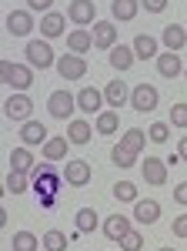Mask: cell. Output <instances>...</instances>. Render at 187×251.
<instances>
[{"label": "cell", "instance_id": "obj_42", "mask_svg": "<svg viewBox=\"0 0 187 251\" xmlns=\"http://www.w3.org/2000/svg\"><path fill=\"white\" fill-rule=\"evenodd\" d=\"M174 201H177V204H187V181H181V184L174 188Z\"/></svg>", "mask_w": 187, "mask_h": 251}, {"label": "cell", "instance_id": "obj_4", "mask_svg": "<svg viewBox=\"0 0 187 251\" xmlns=\"http://www.w3.org/2000/svg\"><path fill=\"white\" fill-rule=\"evenodd\" d=\"M23 54H27V64L37 67V71H47V67L57 64V54H54V47H50V40H30Z\"/></svg>", "mask_w": 187, "mask_h": 251}, {"label": "cell", "instance_id": "obj_29", "mask_svg": "<svg viewBox=\"0 0 187 251\" xmlns=\"http://www.w3.org/2000/svg\"><path fill=\"white\" fill-rule=\"evenodd\" d=\"M67 148H70V141H67V137H50L40 151H44L47 161H60V157H67Z\"/></svg>", "mask_w": 187, "mask_h": 251}, {"label": "cell", "instance_id": "obj_38", "mask_svg": "<svg viewBox=\"0 0 187 251\" xmlns=\"http://www.w3.org/2000/svg\"><path fill=\"white\" fill-rule=\"evenodd\" d=\"M144 248V234L140 231H131L127 238H120V251H140Z\"/></svg>", "mask_w": 187, "mask_h": 251}, {"label": "cell", "instance_id": "obj_2", "mask_svg": "<svg viewBox=\"0 0 187 251\" xmlns=\"http://www.w3.org/2000/svg\"><path fill=\"white\" fill-rule=\"evenodd\" d=\"M0 77H3V84L10 87V91H17V94H23L30 84H34V71L27 67V64H14V60H0Z\"/></svg>", "mask_w": 187, "mask_h": 251}, {"label": "cell", "instance_id": "obj_33", "mask_svg": "<svg viewBox=\"0 0 187 251\" xmlns=\"http://www.w3.org/2000/svg\"><path fill=\"white\" fill-rule=\"evenodd\" d=\"M120 144H124V148H131L134 154H140V151H144V144H147V134H144L140 127H131V131H124Z\"/></svg>", "mask_w": 187, "mask_h": 251}, {"label": "cell", "instance_id": "obj_8", "mask_svg": "<svg viewBox=\"0 0 187 251\" xmlns=\"http://www.w3.org/2000/svg\"><path fill=\"white\" fill-rule=\"evenodd\" d=\"M7 34H10V37H30V34H34V17H30V10H10V14H7Z\"/></svg>", "mask_w": 187, "mask_h": 251}, {"label": "cell", "instance_id": "obj_32", "mask_svg": "<svg viewBox=\"0 0 187 251\" xmlns=\"http://www.w3.org/2000/svg\"><path fill=\"white\" fill-rule=\"evenodd\" d=\"M67 245H70V238L64 231H57V228L44 231V251H67Z\"/></svg>", "mask_w": 187, "mask_h": 251}, {"label": "cell", "instance_id": "obj_5", "mask_svg": "<svg viewBox=\"0 0 187 251\" xmlns=\"http://www.w3.org/2000/svg\"><path fill=\"white\" fill-rule=\"evenodd\" d=\"M30 114H34V100H30L27 94H10L7 100H3V117H7V121H20V124H27Z\"/></svg>", "mask_w": 187, "mask_h": 251}, {"label": "cell", "instance_id": "obj_18", "mask_svg": "<svg viewBox=\"0 0 187 251\" xmlns=\"http://www.w3.org/2000/svg\"><path fill=\"white\" fill-rule=\"evenodd\" d=\"M91 137H94L91 121H84V117H74V121L67 124V141H70V144L84 148V144H91Z\"/></svg>", "mask_w": 187, "mask_h": 251}, {"label": "cell", "instance_id": "obj_19", "mask_svg": "<svg viewBox=\"0 0 187 251\" xmlns=\"http://www.w3.org/2000/svg\"><path fill=\"white\" fill-rule=\"evenodd\" d=\"M161 218V204L154 201V198H140L137 204H134V221L137 225H154Z\"/></svg>", "mask_w": 187, "mask_h": 251}, {"label": "cell", "instance_id": "obj_30", "mask_svg": "<svg viewBox=\"0 0 187 251\" xmlns=\"http://www.w3.org/2000/svg\"><path fill=\"white\" fill-rule=\"evenodd\" d=\"M44 241H40L34 231H17L14 234V241H10V251H37Z\"/></svg>", "mask_w": 187, "mask_h": 251}, {"label": "cell", "instance_id": "obj_13", "mask_svg": "<svg viewBox=\"0 0 187 251\" xmlns=\"http://www.w3.org/2000/svg\"><path fill=\"white\" fill-rule=\"evenodd\" d=\"M91 177H94V171H91V164L87 161H67V171H64V181L70 184V188H84V184H91Z\"/></svg>", "mask_w": 187, "mask_h": 251}, {"label": "cell", "instance_id": "obj_46", "mask_svg": "<svg viewBox=\"0 0 187 251\" xmlns=\"http://www.w3.org/2000/svg\"><path fill=\"white\" fill-rule=\"evenodd\" d=\"M184 77H187V64H184Z\"/></svg>", "mask_w": 187, "mask_h": 251}, {"label": "cell", "instance_id": "obj_43", "mask_svg": "<svg viewBox=\"0 0 187 251\" xmlns=\"http://www.w3.org/2000/svg\"><path fill=\"white\" fill-rule=\"evenodd\" d=\"M181 161H184V157L177 154V151H170V154H167V161H164V164H167V168H177V164H181Z\"/></svg>", "mask_w": 187, "mask_h": 251}, {"label": "cell", "instance_id": "obj_22", "mask_svg": "<svg viewBox=\"0 0 187 251\" xmlns=\"http://www.w3.org/2000/svg\"><path fill=\"white\" fill-rule=\"evenodd\" d=\"M134 47H124V44H117V47H114L111 50V57H107V64H111L114 71H120V74H124V71H131L134 67Z\"/></svg>", "mask_w": 187, "mask_h": 251}, {"label": "cell", "instance_id": "obj_40", "mask_svg": "<svg viewBox=\"0 0 187 251\" xmlns=\"http://www.w3.org/2000/svg\"><path fill=\"white\" fill-rule=\"evenodd\" d=\"M174 238H187V214H181V218H174Z\"/></svg>", "mask_w": 187, "mask_h": 251}, {"label": "cell", "instance_id": "obj_6", "mask_svg": "<svg viewBox=\"0 0 187 251\" xmlns=\"http://www.w3.org/2000/svg\"><path fill=\"white\" fill-rule=\"evenodd\" d=\"M74 107H77V97L70 91H54V94L47 97V111L57 121H67V117L74 114Z\"/></svg>", "mask_w": 187, "mask_h": 251}, {"label": "cell", "instance_id": "obj_28", "mask_svg": "<svg viewBox=\"0 0 187 251\" xmlns=\"http://www.w3.org/2000/svg\"><path fill=\"white\" fill-rule=\"evenodd\" d=\"M137 7H140V0H114V3H111V14H114V20L127 24V20L137 17Z\"/></svg>", "mask_w": 187, "mask_h": 251}, {"label": "cell", "instance_id": "obj_11", "mask_svg": "<svg viewBox=\"0 0 187 251\" xmlns=\"http://www.w3.org/2000/svg\"><path fill=\"white\" fill-rule=\"evenodd\" d=\"M67 17L74 20L77 27H91L97 24V7H94V0H70V7H67Z\"/></svg>", "mask_w": 187, "mask_h": 251}, {"label": "cell", "instance_id": "obj_31", "mask_svg": "<svg viewBox=\"0 0 187 251\" xmlns=\"http://www.w3.org/2000/svg\"><path fill=\"white\" fill-rule=\"evenodd\" d=\"M111 161L120 168V171H131L134 164H137V154H134L131 148H124V144H114V151H111Z\"/></svg>", "mask_w": 187, "mask_h": 251}, {"label": "cell", "instance_id": "obj_14", "mask_svg": "<svg viewBox=\"0 0 187 251\" xmlns=\"http://www.w3.org/2000/svg\"><path fill=\"white\" fill-rule=\"evenodd\" d=\"M67 34V17L60 14V10H50V14H44L40 17V37H64Z\"/></svg>", "mask_w": 187, "mask_h": 251}, {"label": "cell", "instance_id": "obj_48", "mask_svg": "<svg viewBox=\"0 0 187 251\" xmlns=\"http://www.w3.org/2000/svg\"><path fill=\"white\" fill-rule=\"evenodd\" d=\"M117 251H120V248H117Z\"/></svg>", "mask_w": 187, "mask_h": 251}, {"label": "cell", "instance_id": "obj_10", "mask_svg": "<svg viewBox=\"0 0 187 251\" xmlns=\"http://www.w3.org/2000/svg\"><path fill=\"white\" fill-rule=\"evenodd\" d=\"M100 231H104V238H111V241H120V238H127L134 231V225H131V218H124V214H107L104 225H100Z\"/></svg>", "mask_w": 187, "mask_h": 251}, {"label": "cell", "instance_id": "obj_35", "mask_svg": "<svg viewBox=\"0 0 187 251\" xmlns=\"http://www.w3.org/2000/svg\"><path fill=\"white\" fill-rule=\"evenodd\" d=\"M7 191L10 194H23L27 188H30V174H20V171H7Z\"/></svg>", "mask_w": 187, "mask_h": 251}, {"label": "cell", "instance_id": "obj_25", "mask_svg": "<svg viewBox=\"0 0 187 251\" xmlns=\"http://www.w3.org/2000/svg\"><path fill=\"white\" fill-rule=\"evenodd\" d=\"M91 47H94V37L84 30V27H77V30L67 34V50H70V54H80V57H84Z\"/></svg>", "mask_w": 187, "mask_h": 251}, {"label": "cell", "instance_id": "obj_27", "mask_svg": "<svg viewBox=\"0 0 187 251\" xmlns=\"http://www.w3.org/2000/svg\"><path fill=\"white\" fill-rule=\"evenodd\" d=\"M117 127H120V117H117V111H100V114L94 117V131H97V134L111 137Z\"/></svg>", "mask_w": 187, "mask_h": 251}, {"label": "cell", "instance_id": "obj_9", "mask_svg": "<svg viewBox=\"0 0 187 251\" xmlns=\"http://www.w3.org/2000/svg\"><path fill=\"white\" fill-rule=\"evenodd\" d=\"M91 37H94V47L114 50V47H117V24H114V20H97Z\"/></svg>", "mask_w": 187, "mask_h": 251}, {"label": "cell", "instance_id": "obj_45", "mask_svg": "<svg viewBox=\"0 0 187 251\" xmlns=\"http://www.w3.org/2000/svg\"><path fill=\"white\" fill-rule=\"evenodd\" d=\"M177 154H181V157H184V161H187V134L181 137V144H177Z\"/></svg>", "mask_w": 187, "mask_h": 251}, {"label": "cell", "instance_id": "obj_41", "mask_svg": "<svg viewBox=\"0 0 187 251\" xmlns=\"http://www.w3.org/2000/svg\"><path fill=\"white\" fill-rule=\"evenodd\" d=\"M50 7H54V0H27V10H47L50 14Z\"/></svg>", "mask_w": 187, "mask_h": 251}, {"label": "cell", "instance_id": "obj_17", "mask_svg": "<svg viewBox=\"0 0 187 251\" xmlns=\"http://www.w3.org/2000/svg\"><path fill=\"white\" fill-rule=\"evenodd\" d=\"M77 107H80L84 114L97 117V114H100V107H104V91H94V87H84V91L77 94Z\"/></svg>", "mask_w": 187, "mask_h": 251}, {"label": "cell", "instance_id": "obj_20", "mask_svg": "<svg viewBox=\"0 0 187 251\" xmlns=\"http://www.w3.org/2000/svg\"><path fill=\"white\" fill-rule=\"evenodd\" d=\"M104 100L117 111V107H124V104L131 100V87H127L124 80H111V84L104 87Z\"/></svg>", "mask_w": 187, "mask_h": 251}, {"label": "cell", "instance_id": "obj_23", "mask_svg": "<svg viewBox=\"0 0 187 251\" xmlns=\"http://www.w3.org/2000/svg\"><path fill=\"white\" fill-rule=\"evenodd\" d=\"M161 40H164V47H167V50L177 54V50L187 44V27H181V24H167V27H164V34H161Z\"/></svg>", "mask_w": 187, "mask_h": 251}, {"label": "cell", "instance_id": "obj_44", "mask_svg": "<svg viewBox=\"0 0 187 251\" xmlns=\"http://www.w3.org/2000/svg\"><path fill=\"white\" fill-rule=\"evenodd\" d=\"M37 201H40V208H54L57 204V198H50V194H44V198H37Z\"/></svg>", "mask_w": 187, "mask_h": 251}, {"label": "cell", "instance_id": "obj_47", "mask_svg": "<svg viewBox=\"0 0 187 251\" xmlns=\"http://www.w3.org/2000/svg\"><path fill=\"white\" fill-rule=\"evenodd\" d=\"M161 251H174V248H161Z\"/></svg>", "mask_w": 187, "mask_h": 251}, {"label": "cell", "instance_id": "obj_12", "mask_svg": "<svg viewBox=\"0 0 187 251\" xmlns=\"http://www.w3.org/2000/svg\"><path fill=\"white\" fill-rule=\"evenodd\" d=\"M140 174H144V181H147L150 188H161V184H167V164H164L161 157H144V164H140Z\"/></svg>", "mask_w": 187, "mask_h": 251}, {"label": "cell", "instance_id": "obj_34", "mask_svg": "<svg viewBox=\"0 0 187 251\" xmlns=\"http://www.w3.org/2000/svg\"><path fill=\"white\" fill-rule=\"evenodd\" d=\"M114 198H117V201H127V204H137V201H140L134 181H117V184H114Z\"/></svg>", "mask_w": 187, "mask_h": 251}, {"label": "cell", "instance_id": "obj_16", "mask_svg": "<svg viewBox=\"0 0 187 251\" xmlns=\"http://www.w3.org/2000/svg\"><path fill=\"white\" fill-rule=\"evenodd\" d=\"M157 74L161 77H167V80H174V77H181L184 74V64H181V57L174 54V50H164V54H157Z\"/></svg>", "mask_w": 187, "mask_h": 251}, {"label": "cell", "instance_id": "obj_15", "mask_svg": "<svg viewBox=\"0 0 187 251\" xmlns=\"http://www.w3.org/2000/svg\"><path fill=\"white\" fill-rule=\"evenodd\" d=\"M20 141L27 144V148H34V144H47L50 134H47V124H40V121H27V124H20Z\"/></svg>", "mask_w": 187, "mask_h": 251}, {"label": "cell", "instance_id": "obj_21", "mask_svg": "<svg viewBox=\"0 0 187 251\" xmlns=\"http://www.w3.org/2000/svg\"><path fill=\"white\" fill-rule=\"evenodd\" d=\"M134 57H140V60H157V37H150V34H137L134 37Z\"/></svg>", "mask_w": 187, "mask_h": 251}, {"label": "cell", "instance_id": "obj_24", "mask_svg": "<svg viewBox=\"0 0 187 251\" xmlns=\"http://www.w3.org/2000/svg\"><path fill=\"white\" fill-rule=\"evenodd\" d=\"M34 168H37V161H34V151H30V148H17V151H10V171L30 174Z\"/></svg>", "mask_w": 187, "mask_h": 251}, {"label": "cell", "instance_id": "obj_7", "mask_svg": "<svg viewBox=\"0 0 187 251\" xmlns=\"http://www.w3.org/2000/svg\"><path fill=\"white\" fill-rule=\"evenodd\" d=\"M57 71L64 80H80L87 77V60L80 54H64V57H57Z\"/></svg>", "mask_w": 187, "mask_h": 251}, {"label": "cell", "instance_id": "obj_1", "mask_svg": "<svg viewBox=\"0 0 187 251\" xmlns=\"http://www.w3.org/2000/svg\"><path fill=\"white\" fill-rule=\"evenodd\" d=\"M64 184H67V181H64V174L57 171L50 161H44V164H37V168L30 171V191L37 194V198H44V194L57 198Z\"/></svg>", "mask_w": 187, "mask_h": 251}, {"label": "cell", "instance_id": "obj_26", "mask_svg": "<svg viewBox=\"0 0 187 251\" xmlns=\"http://www.w3.org/2000/svg\"><path fill=\"white\" fill-rule=\"evenodd\" d=\"M74 225H77V231H80V234H91L94 228H100L104 221H100V214L94 211V208H80V211L74 214Z\"/></svg>", "mask_w": 187, "mask_h": 251}, {"label": "cell", "instance_id": "obj_36", "mask_svg": "<svg viewBox=\"0 0 187 251\" xmlns=\"http://www.w3.org/2000/svg\"><path fill=\"white\" fill-rule=\"evenodd\" d=\"M147 137L154 141V144H167L170 141V124L167 121H154V124L147 127Z\"/></svg>", "mask_w": 187, "mask_h": 251}, {"label": "cell", "instance_id": "obj_37", "mask_svg": "<svg viewBox=\"0 0 187 251\" xmlns=\"http://www.w3.org/2000/svg\"><path fill=\"white\" fill-rule=\"evenodd\" d=\"M170 127H187V104H174L170 107Z\"/></svg>", "mask_w": 187, "mask_h": 251}, {"label": "cell", "instance_id": "obj_39", "mask_svg": "<svg viewBox=\"0 0 187 251\" xmlns=\"http://www.w3.org/2000/svg\"><path fill=\"white\" fill-rule=\"evenodd\" d=\"M140 7H144L147 14H164V10H167V0H140Z\"/></svg>", "mask_w": 187, "mask_h": 251}, {"label": "cell", "instance_id": "obj_3", "mask_svg": "<svg viewBox=\"0 0 187 251\" xmlns=\"http://www.w3.org/2000/svg\"><path fill=\"white\" fill-rule=\"evenodd\" d=\"M161 104V91L154 87V84H137V87H131V107L137 111V114H150L154 107Z\"/></svg>", "mask_w": 187, "mask_h": 251}]
</instances>
